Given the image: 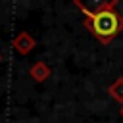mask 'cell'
I'll list each match as a JSON object with an SVG mask.
<instances>
[{"label":"cell","mask_w":123,"mask_h":123,"mask_svg":"<svg viewBox=\"0 0 123 123\" xmlns=\"http://www.w3.org/2000/svg\"><path fill=\"white\" fill-rule=\"evenodd\" d=\"M75 6L81 8V12L85 13V27L102 44H110L123 31V15L119 12H115L117 0L102 2V4H98V8L94 12L85 8L79 0H75Z\"/></svg>","instance_id":"1"},{"label":"cell","mask_w":123,"mask_h":123,"mask_svg":"<svg viewBox=\"0 0 123 123\" xmlns=\"http://www.w3.org/2000/svg\"><path fill=\"white\" fill-rule=\"evenodd\" d=\"M12 46H13V50L17 52V54H21V56H27L35 46H37V42H35V38L27 33V31H21V33H17L15 37H13V40H12Z\"/></svg>","instance_id":"2"},{"label":"cell","mask_w":123,"mask_h":123,"mask_svg":"<svg viewBox=\"0 0 123 123\" xmlns=\"http://www.w3.org/2000/svg\"><path fill=\"white\" fill-rule=\"evenodd\" d=\"M29 75L35 83H44L48 77H50V67L44 63V62H37L29 67Z\"/></svg>","instance_id":"3"},{"label":"cell","mask_w":123,"mask_h":123,"mask_svg":"<svg viewBox=\"0 0 123 123\" xmlns=\"http://www.w3.org/2000/svg\"><path fill=\"white\" fill-rule=\"evenodd\" d=\"M108 92H110V96L115 100V102H119L121 106H123V77H119V79H115L111 85H110V88H108Z\"/></svg>","instance_id":"4"},{"label":"cell","mask_w":123,"mask_h":123,"mask_svg":"<svg viewBox=\"0 0 123 123\" xmlns=\"http://www.w3.org/2000/svg\"><path fill=\"white\" fill-rule=\"evenodd\" d=\"M119 113H121V117H123V106H121V110H119Z\"/></svg>","instance_id":"5"},{"label":"cell","mask_w":123,"mask_h":123,"mask_svg":"<svg viewBox=\"0 0 123 123\" xmlns=\"http://www.w3.org/2000/svg\"><path fill=\"white\" fill-rule=\"evenodd\" d=\"M0 62H2V54H0Z\"/></svg>","instance_id":"6"}]
</instances>
